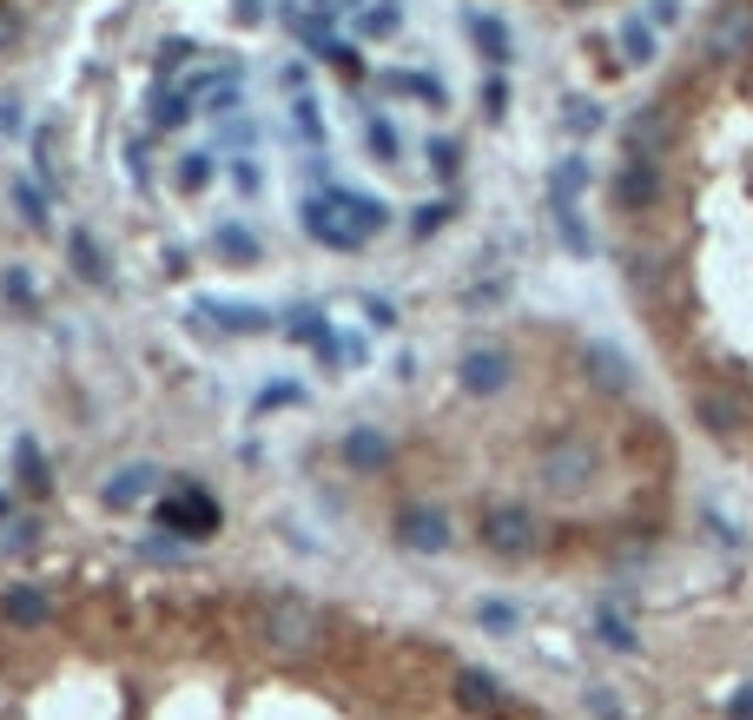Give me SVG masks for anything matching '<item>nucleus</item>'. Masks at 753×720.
Masks as SVG:
<instances>
[{
	"instance_id": "obj_1",
	"label": "nucleus",
	"mask_w": 753,
	"mask_h": 720,
	"mask_svg": "<svg viewBox=\"0 0 753 720\" xmlns=\"http://www.w3.org/2000/svg\"><path fill=\"white\" fill-rule=\"evenodd\" d=\"M602 476V443L589 437V430H556L542 450H536V483H542V496H582L589 483Z\"/></svg>"
},
{
	"instance_id": "obj_2",
	"label": "nucleus",
	"mask_w": 753,
	"mask_h": 720,
	"mask_svg": "<svg viewBox=\"0 0 753 720\" xmlns=\"http://www.w3.org/2000/svg\"><path fill=\"white\" fill-rule=\"evenodd\" d=\"M476 536H483L490 556L523 562V556L536 549V509H523V503H490V509L476 516Z\"/></svg>"
},
{
	"instance_id": "obj_3",
	"label": "nucleus",
	"mask_w": 753,
	"mask_h": 720,
	"mask_svg": "<svg viewBox=\"0 0 753 720\" xmlns=\"http://www.w3.org/2000/svg\"><path fill=\"white\" fill-rule=\"evenodd\" d=\"M318 635H324V615H318L304 595H271V602H265V642H271L278 655H304Z\"/></svg>"
},
{
	"instance_id": "obj_4",
	"label": "nucleus",
	"mask_w": 753,
	"mask_h": 720,
	"mask_svg": "<svg viewBox=\"0 0 753 720\" xmlns=\"http://www.w3.org/2000/svg\"><path fill=\"white\" fill-rule=\"evenodd\" d=\"M675 132H681V119H675V99H655V106H635V112H628V126H622V146H628V159H648V165H661V159L675 152Z\"/></svg>"
},
{
	"instance_id": "obj_5",
	"label": "nucleus",
	"mask_w": 753,
	"mask_h": 720,
	"mask_svg": "<svg viewBox=\"0 0 753 720\" xmlns=\"http://www.w3.org/2000/svg\"><path fill=\"white\" fill-rule=\"evenodd\" d=\"M701 53H708V66H741V60H747L753 53V0H728V7L714 13Z\"/></svg>"
},
{
	"instance_id": "obj_6",
	"label": "nucleus",
	"mask_w": 753,
	"mask_h": 720,
	"mask_svg": "<svg viewBox=\"0 0 753 720\" xmlns=\"http://www.w3.org/2000/svg\"><path fill=\"white\" fill-rule=\"evenodd\" d=\"M622 278H628V291L642 304H668L675 298V265L655 245H622Z\"/></svg>"
},
{
	"instance_id": "obj_7",
	"label": "nucleus",
	"mask_w": 753,
	"mask_h": 720,
	"mask_svg": "<svg viewBox=\"0 0 753 720\" xmlns=\"http://www.w3.org/2000/svg\"><path fill=\"white\" fill-rule=\"evenodd\" d=\"M661 198H668V165L622 159V172H615V205H622V212H655Z\"/></svg>"
},
{
	"instance_id": "obj_8",
	"label": "nucleus",
	"mask_w": 753,
	"mask_h": 720,
	"mask_svg": "<svg viewBox=\"0 0 753 720\" xmlns=\"http://www.w3.org/2000/svg\"><path fill=\"white\" fill-rule=\"evenodd\" d=\"M456 384H463L470 397L509 390V351H503V344H470V351L456 357Z\"/></svg>"
},
{
	"instance_id": "obj_9",
	"label": "nucleus",
	"mask_w": 753,
	"mask_h": 720,
	"mask_svg": "<svg viewBox=\"0 0 753 720\" xmlns=\"http://www.w3.org/2000/svg\"><path fill=\"white\" fill-rule=\"evenodd\" d=\"M304 232L318 238V245H331V251H357L364 245V232L351 225V212L324 192V198H304Z\"/></svg>"
},
{
	"instance_id": "obj_10",
	"label": "nucleus",
	"mask_w": 753,
	"mask_h": 720,
	"mask_svg": "<svg viewBox=\"0 0 753 720\" xmlns=\"http://www.w3.org/2000/svg\"><path fill=\"white\" fill-rule=\"evenodd\" d=\"M159 523L179 529V536H212V529H218V503H212L205 490L185 483V490H172V496L159 503Z\"/></svg>"
},
{
	"instance_id": "obj_11",
	"label": "nucleus",
	"mask_w": 753,
	"mask_h": 720,
	"mask_svg": "<svg viewBox=\"0 0 753 720\" xmlns=\"http://www.w3.org/2000/svg\"><path fill=\"white\" fill-rule=\"evenodd\" d=\"M397 542L417 549V556H443V549H450V523H443V509H404V516H397Z\"/></svg>"
},
{
	"instance_id": "obj_12",
	"label": "nucleus",
	"mask_w": 753,
	"mask_h": 720,
	"mask_svg": "<svg viewBox=\"0 0 753 720\" xmlns=\"http://www.w3.org/2000/svg\"><path fill=\"white\" fill-rule=\"evenodd\" d=\"M582 370H589V384L609 390V397H622V390L635 384V377H628V357H622L615 344H589V351H582Z\"/></svg>"
},
{
	"instance_id": "obj_13",
	"label": "nucleus",
	"mask_w": 753,
	"mask_h": 720,
	"mask_svg": "<svg viewBox=\"0 0 753 720\" xmlns=\"http://www.w3.org/2000/svg\"><path fill=\"white\" fill-rule=\"evenodd\" d=\"M470 40H476V53L490 60V66H509L516 60V40H509V26H503V13H470Z\"/></svg>"
},
{
	"instance_id": "obj_14",
	"label": "nucleus",
	"mask_w": 753,
	"mask_h": 720,
	"mask_svg": "<svg viewBox=\"0 0 753 720\" xmlns=\"http://www.w3.org/2000/svg\"><path fill=\"white\" fill-rule=\"evenodd\" d=\"M152 483H159V470H152V463H126V470H112V476H106V490H99V496H106V509H132L139 496H152Z\"/></svg>"
},
{
	"instance_id": "obj_15",
	"label": "nucleus",
	"mask_w": 753,
	"mask_h": 720,
	"mask_svg": "<svg viewBox=\"0 0 753 720\" xmlns=\"http://www.w3.org/2000/svg\"><path fill=\"white\" fill-rule=\"evenodd\" d=\"M344 463H351V470H364V476H370V470H384V463H390V437H384V430H370V423H357V430L344 437Z\"/></svg>"
},
{
	"instance_id": "obj_16",
	"label": "nucleus",
	"mask_w": 753,
	"mask_h": 720,
	"mask_svg": "<svg viewBox=\"0 0 753 720\" xmlns=\"http://www.w3.org/2000/svg\"><path fill=\"white\" fill-rule=\"evenodd\" d=\"M615 46H622V60H628V66H648V60L661 53V33H655V26H648L642 13H635V20H622V33H615Z\"/></svg>"
},
{
	"instance_id": "obj_17",
	"label": "nucleus",
	"mask_w": 753,
	"mask_h": 720,
	"mask_svg": "<svg viewBox=\"0 0 753 720\" xmlns=\"http://www.w3.org/2000/svg\"><path fill=\"white\" fill-rule=\"evenodd\" d=\"M589 192V159L575 152V159H562L556 172H549V205H575Z\"/></svg>"
},
{
	"instance_id": "obj_18",
	"label": "nucleus",
	"mask_w": 753,
	"mask_h": 720,
	"mask_svg": "<svg viewBox=\"0 0 753 720\" xmlns=\"http://www.w3.org/2000/svg\"><path fill=\"white\" fill-rule=\"evenodd\" d=\"M66 258H73V271L86 278V284H106L112 271H106V251L93 245V232H66Z\"/></svg>"
},
{
	"instance_id": "obj_19",
	"label": "nucleus",
	"mask_w": 753,
	"mask_h": 720,
	"mask_svg": "<svg viewBox=\"0 0 753 720\" xmlns=\"http://www.w3.org/2000/svg\"><path fill=\"white\" fill-rule=\"evenodd\" d=\"M331 198H337V205H344V212H351V225H357V232H364V238H370V232H384V225H390V205H384V198H364V192H331Z\"/></svg>"
},
{
	"instance_id": "obj_20",
	"label": "nucleus",
	"mask_w": 753,
	"mask_h": 720,
	"mask_svg": "<svg viewBox=\"0 0 753 720\" xmlns=\"http://www.w3.org/2000/svg\"><path fill=\"white\" fill-rule=\"evenodd\" d=\"M456 695H463V708H483V714L503 708V681L483 675V668H463V675H456Z\"/></svg>"
},
{
	"instance_id": "obj_21",
	"label": "nucleus",
	"mask_w": 753,
	"mask_h": 720,
	"mask_svg": "<svg viewBox=\"0 0 753 720\" xmlns=\"http://www.w3.org/2000/svg\"><path fill=\"white\" fill-rule=\"evenodd\" d=\"M549 218H556V238H562L569 258H589V251H595V238H589V225L575 218V205H549Z\"/></svg>"
},
{
	"instance_id": "obj_22",
	"label": "nucleus",
	"mask_w": 753,
	"mask_h": 720,
	"mask_svg": "<svg viewBox=\"0 0 753 720\" xmlns=\"http://www.w3.org/2000/svg\"><path fill=\"white\" fill-rule=\"evenodd\" d=\"M695 417H708V430H714V437H728V430L741 423V404H734V397H721V390H695Z\"/></svg>"
},
{
	"instance_id": "obj_23",
	"label": "nucleus",
	"mask_w": 753,
	"mask_h": 720,
	"mask_svg": "<svg viewBox=\"0 0 753 720\" xmlns=\"http://www.w3.org/2000/svg\"><path fill=\"white\" fill-rule=\"evenodd\" d=\"M13 463H20V483H26L33 496H46V490H53L46 456H40V443H33V437H13Z\"/></svg>"
},
{
	"instance_id": "obj_24",
	"label": "nucleus",
	"mask_w": 753,
	"mask_h": 720,
	"mask_svg": "<svg viewBox=\"0 0 753 720\" xmlns=\"http://www.w3.org/2000/svg\"><path fill=\"white\" fill-rule=\"evenodd\" d=\"M0 615H7L13 628H40V622H46V595H40V589H7Z\"/></svg>"
},
{
	"instance_id": "obj_25",
	"label": "nucleus",
	"mask_w": 753,
	"mask_h": 720,
	"mask_svg": "<svg viewBox=\"0 0 753 720\" xmlns=\"http://www.w3.org/2000/svg\"><path fill=\"white\" fill-rule=\"evenodd\" d=\"M377 86H384V93H410V99H430V106H443V79H430V73H384Z\"/></svg>"
},
{
	"instance_id": "obj_26",
	"label": "nucleus",
	"mask_w": 753,
	"mask_h": 720,
	"mask_svg": "<svg viewBox=\"0 0 753 720\" xmlns=\"http://www.w3.org/2000/svg\"><path fill=\"white\" fill-rule=\"evenodd\" d=\"M212 245H218V258H232V265H258V238H251L245 225H218Z\"/></svg>"
},
{
	"instance_id": "obj_27",
	"label": "nucleus",
	"mask_w": 753,
	"mask_h": 720,
	"mask_svg": "<svg viewBox=\"0 0 753 720\" xmlns=\"http://www.w3.org/2000/svg\"><path fill=\"white\" fill-rule=\"evenodd\" d=\"M562 126H569L575 139H595V132H602V106L575 93V99H562Z\"/></svg>"
},
{
	"instance_id": "obj_28",
	"label": "nucleus",
	"mask_w": 753,
	"mask_h": 720,
	"mask_svg": "<svg viewBox=\"0 0 753 720\" xmlns=\"http://www.w3.org/2000/svg\"><path fill=\"white\" fill-rule=\"evenodd\" d=\"M205 318H218L225 331H265V318L271 311H258V304H198Z\"/></svg>"
},
{
	"instance_id": "obj_29",
	"label": "nucleus",
	"mask_w": 753,
	"mask_h": 720,
	"mask_svg": "<svg viewBox=\"0 0 753 720\" xmlns=\"http://www.w3.org/2000/svg\"><path fill=\"white\" fill-rule=\"evenodd\" d=\"M212 185V152H185L179 165V192H205Z\"/></svg>"
},
{
	"instance_id": "obj_30",
	"label": "nucleus",
	"mask_w": 753,
	"mask_h": 720,
	"mask_svg": "<svg viewBox=\"0 0 753 720\" xmlns=\"http://www.w3.org/2000/svg\"><path fill=\"white\" fill-rule=\"evenodd\" d=\"M450 212H456L450 198H430V205H417V218H410V232H417V238H430V232H443V225H450Z\"/></svg>"
},
{
	"instance_id": "obj_31",
	"label": "nucleus",
	"mask_w": 753,
	"mask_h": 720,
	"mask_svg": "<svg viewBox=\"0 0 753 720\" xmlns=\"http://www.w3.org/2000/svg\"><path fill=\"white\" fill-rule=\"evenodd\" d=\"M364 146H370V159H397V126L390 119H370L364 126Z\"/></svg>"
},
{
	"instance_id": "obj_32",
	"label": "nucleus",
	"mask_w": 753,
	"mask_h": 720,
	"mask_svg": "<svg viewBox=\"0 0 753 720\" xmlns=\"http://www.w3.org/2000/svg\"><path fill=\"white\" fill-rule=\"evenodd\" d=\"M152 119L172 132V126H185L192 119V106H185V93H159V106H152Z\"/></svg>"
},
{
	"instance_id": "obj_33",
	"label": "nucleus",
	"mask_w": 753,
	"mask_h": 720,
	"mask_svg": "<svg viewBox=\"0 0 753 720\" xmlns=\"http://www.w3.org/2000/svg\"><path fill=\"white\" fill-rule=\"evenodd\" d=\"M20 33H26V13H20L13 0H0V53H13V46H20Z\"/></svg>"
},
{
	"instance_id": "obj_34",
	"label": "nucleus",
	"mask_w": 753,
	"mask_h": 720,
	"mask_svg": "<svg viewBox=\"0 0 753 720\" xmlns=\"http://www.w3.org/2000/svg\"><path fill=\"white\" fill-rule=\"evenodd\" d=\"M430 165H437L443 179H456V165H463V146H456V139H430Z\"/></svg>"
},
{
	"instance_id": "obj_35",
	"label": "nucleus",
	"mask_w": 753,
	"mask_h": 720,
	"mask_svg": "<svg viewBox=\"0 0 753 720\" xmlns=\"http://www.w3.org/2000/svg\"><path fill=\"white\" fill-rule=\"evenodd\" d=\"M602 642H609V648H622V655H628V648H635V628H628V622H622V615H615V609H602Z\"/></svg>"
},
{
	"instance_id": "obj_36",
	"label": "nucleus",
	"mask_w": 753,
	"mask_h": 720,
	"mask_svg": "<svg viewBox=\"0 0 753 720\" xmlns=\"http://www.w3.org/2000/svg\"><path fill=\"white\" fill-rule=\"evenodd\" d=\"M397 26H404L397 0H384V7H364V33H397Z\"/></svg>"
},
{
	"instance_id": "obj_37",
	"label": "nucleus",
	"mask_w": 753,
	"mask_h": 720,
	"mask_svg": "<svg viewBox=\"0 0 753 720\" xmlns=\"http://www.w3.org/2000/svg\"><path fill=\"white\" fill-rule=\"evenodd\" d=\"M483 112H490V119H503V112H509V79H503V73L483 86Z\"/></svg>"
},
{
	"instance_id": "obj_38",
	"label": "nucleus",
	"mask_w": 753,
	"mask_h": 720,
	"mask_svg": "<svg viewBox=\"0 0 753 720\" xmlns=\"http://www.w3.org/2000/svg\"><path fill=\"white\" fill-rule=\"evenodd\" d=\"M13 205H20V218H26V225H46V205H40V192H33V185H13Z\"/></svg>"
},
{
	"instance_id": "obj_39",
	"label": "nucleus",
	"mask_w": 753,
	"mask_h": 720,
	"mask_svg": "<svg viewBox=\"0 0 753 720\" xmlns=\"http://www.w3.org/2000/svg\"><path fill=\"white\" fill-rule=\"evenodd\" d=\"M33 159H40V179H60V159H53V132H33Z\"/></svg>"
},
{
	"instance_id": "obj_40",
	"label": "nucleus",
	"mask_w": 753,
	"mask_h": 720,
	"mask_svg": "<svg viewBox=\"0 0 753 720\" xmlns=\"http://www.w3.org/2000/svg\"><path fill=\"white\" fill-rule=\"evenodd\" d=\"M503 291H509L503 278H496V284H470V291H463V304H470V311H483V304H503Z\"/></svg>"
},
{
	"instance_id": "obj_41",
	"label": "nucleus",
	"mask_w": 753,
	"mask_h": 720,
	"mask_svg": "<svg viewBox=\"0 0 753 720\" xmlns=\"http://www.w3.org/2000/svg\"><path fill=\"white\" fill-rule=\"evenodd\" d=\"M364 318H370L377 331H397V304H390V298H364Z\"/></svg>"
},
{
	"instance_id": "obj_42",
	"label": "nucleus",
	"mask_w": 753,
	"mask_h": 720,
	"mask_svg": "<svg viewBox=\"0 0 753 720\" xmlns=\"http://www.w3.org/2000/svg\"><path fill=\"white\" fill-rule=\"evenodd\" d=\"M476 622H483V628H496V635H503V628H516V615H509L503 602H483V609H476Z\"/></svg>"
},
{
	"instance_id": "obj_43",
	"label": "nucleus",
	"mask_w": 753,
	"mask_h": 720,
	"mask_svg": "<svg viewBox=\"0 0 753 720\" xmlns=\"http://www.w3.org/2000/svg\"><path fill=\"white\" fill-rule=\"evenodd\" d=\"M0 291H7L13 304H33V284H26V271H7V278H0Z\"/></svg>"
},
{
	"instance_id": "obj_44",
	"label": "nucleus",
	"mask_w": 753,
	"mask_h": 720,
	"mask_svg": "<svg viewBox=\"0 0 753 720\" xmlns=\"http://www.w3.org/2000/svg\"><path fill=\"white\" fill-rule=\"evenodd\" d=\"M185 60H192V40H165L159 46V66H185Z\"/></svg>"
},
{
	"instance_id": "obj_45",
	"label": "nucleus",
	"mask_w": 753,
	"mask_h": 720,
	"mask_svg": "<svg viewBox=\"0 0 753 720\" xmlns=\"http://www.w3.org/2000/svg\"><path fill=\"white\" fill-rule=\"evenodd\" d=\"M668 20H681V0H655V7H648V26H655V33H661Z\"/></svg>"
},
{
	"instance_id": "obj_46",
	"label": "nucleus",
	"mask_w": 753,
	"mask_h": 720,
	"mask_svg": "<svg viewBox=\"0 0 753 720\" xmlns=\"http://www.w3.org/2000/svg\"><path fill=\"white\" fill-rule=\"evenodd\" d=\"M278 404H298V390H291V384H271V390L258 397V410H278Z\"/></svg>"
},
{
	"instance_id": "obj_47",
	"label": "nucleus",
	"mask_w": 753,
	"mask_h": 720,
	"mask_svg": "<svg viewBox=\"0 0 753 720\" xmlns=\"http://www.w3.org/2000/svg\"><path fill=\"white\" fill-rule=\"evenodd\" d=\"M26 126V112H20V99H0V132H20Z\"/></svg>"
},
{
	"instance_id": "obj_48",
	"label": "nucleus",
	"mask_w": 753,
	"mask_h": 720,
	"mask_svg": "<svg viewBox=\"0 0 753 720\" xmlns=\"http://www.w3.org/2000/svg\"><path fill=\"white\" fill-rule=\"evenodd\" d=\"M232 179H238V192H258V165H251V159H238Z\"/></svg>"
},
{
	"instance_id": "obj_49",
	"label": "nucleus",
	"mask_w": 753,
	"mask_h": 720,
	"mask_svg": "<svg viewBox=\"0 0 753 720\" xmlns=\"http://www.w3.org/2000/svg\"><path fill=\"white\" fill-rule=\"evenodd\" d=\"M734 720H753V688L741 695V701H734Z\"/></svg>"
},
{
	"instance_id": "obj_50",
	"label": "nucleus",
	"mask_w": 753,
	"mask_h": 720,
	"mask_svg": "<svg viewBox=\"0 0 753 720\" xmlns=\"http://www.w3.org/2000/svg\"><path fill=\"white\" fill-rule=\"evenodd\" d=\"M7 509H13V496H0V523H7Z\"/></svg>"
},
{
	"instance_id": "obj_51",
	"label": "nucleus",
	"mask_w": 753,
	"mask_h": 720,
	"mask_svg": "<svg viewBox=\"0 0 753 720\" xmlns=\"http://www.w3.org/2000/svg\"><path fill=\"white\" fill-rule=\"evenodd\" d=\"M562 7H595V0H562Z\"/></svg>"
}]
</instances>
